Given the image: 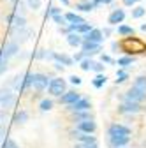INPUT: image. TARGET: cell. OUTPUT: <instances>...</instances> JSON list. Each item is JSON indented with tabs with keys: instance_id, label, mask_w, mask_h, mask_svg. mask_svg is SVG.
I'll return each instance as SVG.
<instances>
[{
	"instance_id": "cell-1",
	"label": "cell",
	"mask_w": 146,
	"mask_h": 148,
	"mask_svg": "<svg viewBox=\"0 0 146 148\" xmlns=\"http://www.w3.org/2000/svg\"><path fill=\"white\" fill-rule=\"evenodd\" d=\"M130 127H127L123 123H111L107 127V139L115 141V139H130Z\"/></svg>"
},
{
	"instance_id": "cell-2",
	"label": "cell",
	"mask_w": 146,
	"mask_h": 148,
	"mask_svg": "<svg viewBox=\"0 0 146 148\" xmlns=\"http://www.w3.org/2000/svg\"><path fill=\"white\" fill-rule=\"evenodd\" d=\"M49 81H51V78H48L46 74H42V72H32L30 88L35 90V92H44L49 86Z\"/></svg>"
},
{
	"instance_id": "cell-3",
	"label": "cell",
	"mask_w": 146,
	"mask_h": 148,
	"mask_svg": "<svg viewBox=\"0 0 146 148\" xmlns=\"http://www.w3.org/2000/svg\"><path fill=\"white\" fill-rule=\"evenodd\" d=\"M65 88H67L65 79H62V78H51L49 86H48V92H49L51 97H62L65 92H67Z\"/></svg>"
},
{
	"instance_id": "cell-4",
	"label": "cell",
	"mask_w": 146,
	"mask_h": 148,
	"mask_svg": "<svg viewBox=\"0 0 146 148\" xmlns=\"http://www.w3.org/2000/svg\"><path fill=\"white\" fill-rule=\"evenodd\" d=\"M16 104V94L11 88H0V106L4 109H9Z\"/></svg>"
},
{
	"instance_id": "cell-5",
	"label": "cell",
	"mask_w": 146,
	"mask_h": 148,
	"mask_svg": "<svg viewBox=\"0 0 146 148\" xmlns=\"http://www.w3.org/2000/svg\"><path fill=\"white\" fill-rule=\"evenodd\" d=\"M123 101H130V102H137V104H143L144 101H146V94L144 92H141V90H137V88H129L123 94Z\"/></svg>"
},
{
	"instance_id": "cell-6",
	"label": "cell",
	"mask_w": 146,
	"mask_h": 148,
	"mask_svg": "<svg viewBox=\"0 0 146 148\" xmlns=\"http://www.w3.org/2000/svg\"><path fill=\"white\" fill-rule=\"evenodd\" d=\"M81 51L85 53V57H93V55L100 53V42H93V41H83L81 42Z\"/></svg>"
},
{
	"instance_id": "cell-7",
	"label": "cell",
	"mask_w": 146,
	"mask_h": 148,
	"mask_svg": "<svg viewBox=\"0 0 146 148\" xmlns=\"http://www.w3.org/2000/svg\"><path fill=\"white\" fill-rule=\"evenodd\" d=\"M90 108H92V102H90L86 97H81L74 104L67 106V111H70V113H79V111H90Z\"/></svg>"
},
{
	"instance_id": "cell-8",
	"label": "cell",
	"mask_w": 146,
	"mask_h": 148,
	"mask_svg": "<svg viewBox=\"0 0 146 148\" xmlns=\"http://www.w3.org/2000/svg\"><path fill=\"white\" fill-rule=\"evenodd\" d=\"M76 131L85 132V134H93V132L97 131V123L93 122V118H90V120H83V122H78V123H76Z\"/></svg>"
},
{
	"instance_id": "cell-9",
	"label": "cell",
	"mask_w": 146,
	"mask_h": 148,
	"mask_svg": "<svg viewBox=\"0 0 146 148\" xmlns=\"http://www.w3.org/2000/svg\"><path fill=\"white\" fill-rule=\"evenodd\" d=\"M141 109H143L141 104L130 102V101H121V106H120V111H121V113H125V115H137Z\"/></svg>"
},
{
	"instance_id": "cell-10",
	"label": "cell",
	"mask_w": 146,
	"mask_h": 148,
	"mask_svg": "<svg viewBox=\"0 0 146 148\" xmlns=\"http://www.w3.org/2000/svg\"><path fill=\"white\" fill-rule=\"evenodd\" d=\"M30 34H32V30H28L27 27H23V28H12V41L21 44V42L28 41Z\"/></svg>"
},
{
	"instance_id": "cell-11",
	"label": "cell",
	"mask_w": 146,
	"mask_h": 148,
	"mask_svg": "<svg viewBox=\"0 0 146 148\" xmlns=\"http://www.w3.org/2000/svg\"><path fill=\"white\" fill-rule=\"evenodd\" d=\"M2 53H4V58H12V57H16L18 53H20V42H16V41H9L7 44H5V48L2 49Z\"/></svg>"
},
{
	"instance_id": "cell-12",
	"label": "cell",
	"mask_w": 146,
	"mask_h": 148,
	"mask_svg": "<svg viewBox=\"0 0 146 148\" xmlns=\"http://www.w3.org/2000/svg\"><path fill=\"white\" fill-rule=\"evenodd\" d=\"M83 41H93V42H102L104 41V34L100 28H92L83 35Z\"/></svg>"
},
{
	"instance_id": "cell-13",
	"label": "cell",
	"mask_w": 146,
	"mask_h": 148,
	"mask_svg": "<svg viewBox=\"0 0 146 148\" xmlns=\"http://www.w3.org/2000/svg\"><path fill=\"white\" fill-rule=\"evenodd\" d=\"M123 20H125V11H123V9H115L111 14L107 16V23H109V25L123 23Z\"/></svg>"
},
{
	"instance_id": "cell-14",
	"label": "cell",
	"mask_w": 146,
	"mask_h": 148,
	"mask_svg": "<svg viewBox=\"0 0 146 148\" xmlns=\"http://www.w3.org/2000/svg\"><path fill=\"white\" fill-rule=\"evenodd\" d=\"M81 99V95L78 94V92H74V90H69V92H65V94L60 97V102L62 104H65V106H70V104H74L76 101H79Z\"/></svg>"
},
{
	"instance_id": "cell-15",
	"label": "cell",
	"mask_w": 146,
	"mask_h": 148,
	"mask_svg": "<svg viewBox=\"0 0 146 148\" xmlns=\"http://www.w3.org/2000/svg\"><path fill=\"white\" fill-rule=\"evenodd\" d=\"M72 138H76L78 143H85V145H92V143H97V138L93 134H85V132H72Z\"/></svg>"
},
{
	"instance_id": "cell-16",
	"label": "cell",
	"mask_w": 146,
	"mask_h": 148,
	"mask_svg": "<svg viewBox=\"0 0 146 148\" xmlns=\"http://www.w3.org/2000/svg\"><path fill=\"white\" fill-rule=\"evenodd\" d=\"M81 42H83V35H81V34H78V32L67 34V44H69V46L78 48V46H81Z\"/></svg>"
},
{
	"instance_id": "cell-17",
	"label": "cell",
	"mask_w": 146,
	"mask_h": 148,
	"mask_svg": "<svg viewBox=\"0 0 146 148\" xmlns=\"http://www.w3.org/2000/svg\"><path fill=\"white\" fill-rule=\"evenodd\" d=\"M12 120H14V123H20V125L27 123V122H28V111H27V109H20V111H16Z\"/></svg>"
},
{
	"instance_id": "cell-18",
	"label": "cell",
	"mask_w": 146,
	"mask_h": 148,
	"mask_svg": "<svg viewBox=\"0 0 146 148\" xmlns=\"http://www.w3.org/2000/svg\"><path fill=\"white\" fill-rule=\"evenodd\" d=\"M11 25H12V28H23V27H27L25 16H20V14L11 16Z\"/></svg>"
},
{
	"instance_id": "cell-19",
	"label": "cell",
	"mask_w": 146,
	"mask_h": 148,
	"mask_svg": "<svg viewBox=\"0 0 146 148\" xmlns=\"http://www.w3.org/2000/svg\"><path fill=\"white\" fill-rule=\"evenodd\" d=\"M90 118H93L90 111H79V113H72V122H74V123L83 122V120H90Z\"/></svg>"
},
{
	"instance_id": "cell-20",
	"label": "cell",
	"mask_w": 146,
	"mask_h": 148,
	"mask_svg": "<svg viewBox=\"0 0 146 148\" xmlns=\"http://www.w3.org/2000/svg\"><path fill=\"white\" fill-rule=\"evenodd\" d=\"M65 16V20L69 21V23H72V25H81V23H85V20L81 16H78V14H74V12H67V14H63Z\"/></svg>"
},
{
	"instance_id": "cell-21",
	"label": "cell",
	"mask_w": 146,
	"mask_h": 148,
	"mask_svg": "<svg viewBox=\"0 0 146 148\" xmlns=\"http://www.w3.org/2000/svg\"><path fill=\"white\" fill-rule=\"evenodd\" d=\"M55 60L57 62H60V64H63V65H72L74 64V58H70V57H67V55H60V53H55Z\"/></svg>"
},
{
	"instance_id": "cell-22",
	"label": "cell",
	"mask_w": 146,
	"mask_h": 148,
	"mask_svg": "<svg viewBox=\"0 0 146 148\" xmlns=\"http://www.w3.org/2000/svg\"><path fill=\"white\" fill-rule=\"evenodd\" d=\"M132 86L146 94V76H137V78L134 79V85H132Z\"/></svg>"
},
{
	"instance_id": "cell-23",
	"label": "cell",
	"mask_w": 146,
	"mask_h": 148,
	"mask_svg": "<svg viewBox=\"0 0 146 148\" xmlns=\"http://www.w3.org/2000/svg\"><path fill=\"white\" fill-rule=\"evenodd\" d=\"M106 81H107V76L100 72V74H97V76H95V79H93L92 83H93V86H95V88H102V86L106 85Z\"/></svg>"
},
{
	"instance_id": "cell-24",
	"label": "cell",
	"mask_w": 146,
	"mask_h": 148,
	"mask_svg": "<svg viewBox=\"0 0 146 148\" xmlns=\"http://www.w3.org/2000/svg\"><path fill=\"white\" fill-rule=\"evenodd\" d=\"M118 34L121 37H129V35H134V28L129 27V25H120L118 27Z\"/></svg>"
},
{
	"instance_id": "cell-25",
	"label": "cell",
	"mask_w": 146,
	"mask_h": 148,
	"mask_svg": "<svg viewBox=\"0 0 146 148\" xmlns=\"http://www.w3.org/2000/svg\"><path fill=\"white\" fill-rule=\"evenodd\" d=\"M136 62V58L134 57H123V58H118V65H121V67H129V65H132Z\"/></svg>"
},
{
	"instance_id": "cell-26",
	"label": "cell",
	"mask_w": 146,
	"mask_h": 148,
	"mask_svg": "<svg viewBox=\"0 0 146 148\" xmlns=\"http://www.w3.org/2000/svg\"><path fill=\"white\" fill-rule=\"evenodd\" d=\"M76 7H78L79 11H83V12H90V11L95 9V5H93L92 2H81V4H78Z\"/></svg>"
},
{
	"instance_id": "cell-27",
	"label": "cell",
	"mask_w": 146,
	"mask_h": 148,
	"mask_svg": "<svg viewBox=\"0 0 146 148\" xmlns=\"http://www.w3.org/2000/svg\"><path fill=\"white\" fill-rule=\"evenodd\" d=\"M92 28H93L92 25H90V23H86V21H85V23H81V25H78V27H76V32H78V34H81V35H85L86 32H90V30H92Z\"/></svg>"
},
{
	"instance_id": "cell-28",
	"label": "cell",
	"mask_w": 146,
	"mask_h": 148,
	"mask_svg": "<svg viewBox=\"0 0 146 148\" xmlns=\"http://www.w3.org/2000/svg\"><path fill=\"white\" fill-rule=\"evenodd\" d=\"M39 108H41V111H51L53 109V101L51 99H42Z\"/></svg>"
},
{
	"instance_id": "cell-29",
	"label": "cell",
	"mask_w": 146,
	"mask_h": 148,
	"mask_svg": "<svg viewBox=\"0 0 146 148\" xmlns=\"http://www.w3.org/2000/svg\"><path fill=\"white\" fill-rule=\"evenodd\" d=\"M79 67H81L83 71H90V69L93 67V60H90L88 57H85V58L79 62Z\"/></svg>"
},
{
	"instance_id": "cell-30",
	"label": "cell",
	"mask_w": 146,
	"mask_h": 148,
	"mask_svg": "<svg viewBox=\"0 0 146 148\" xmlns=\"http://www.w3.org/2000/svg\"><path fill=\"white\" fill-rule=\"evenodd\" d=\"M127 78H129V74H127L123 69H120L118 72H116V79H115V83L118 85V83H123V81H127Z\"/></svg>"
},
{
	"instance_id": "cell-31",
	"label": "cell",
	"mask_w": 146,
	"mask_h": 148,
	"mask_svg": "<svg viewBox=\"0 0 146 148\" xmlns=\"http://www.w3.org/2000/svg\"><path fill=\"white\" fill-rule=\"evenodd\" d=\"M51 18H53V21L57 23V25H60V27H67L65 16H62V14H55V16H51Z\"/></svg>"
},
{
	"instance_id": "cell-32",
	"label": "cell",
	"mask_w": 146,
	"mask_h": 148,
	"mask_svg": "<svg viewBox=\"0 0 146 148\" xmlns=\"http://www.w3.org/2000/svg\"><path fill=\"white\" fill-rule=\"evenodd\" d=\"M27 5H28V9H32V11H37V9H41L42 2H41V0H27Z\"/></svg>"
},
{
	"instance_id": "cell-33",
	"label": "cell",
	"mask_w": 146,
	"mask_h": 148,
	"mask_svg": "<svg viewBox=\"0 0 146 148\" xmlns=\"http://www.w3.org/2000/svg\"><path fill=\"white\" fill-rule=\"evenodd\" d=\"M144 14H146V9L141 7V5H137V7L132 9V18H143Z\"/></svg>"
},
{
	"instance_id": "cell-34",
	"label": "cell",
	"mask_w": 146,
	"mask_h": 148,
	"mask_svg": "<svg viewBox=\"0 0 146 148\" xmlns=\"http://www.w3.org/2000/svg\"><path fill=\"white\" fill-rule=\"evenodd\" d=\"M9 120V113L7 109H0V125H5V122Z\"/></svg>"
},
{
	"instance_id": "cell-35",
	"label": "cell",
	"mask_w": 146,
	"mask_h": 148,
	"mask_svg": "<svg viewBox=\"0 0 146 148\" xmlns=\"http://www.w3.org/2000/svg\"><path fill=\"white\" fill-rule=\"evenodd\" d=\"M104 62H93V67H92V71H95L97 74H100V72H104Z\"/></svg>"
},
{
	"instance_id": "cell-36",
	"label": "cell",
	"mask_w": 146,
	"mask_h": 148,
	"mask_svg": "<svg viewBox=\"0 0 146 148\" xmlns=\"http://www.w3.org/2000/svg\"><path fill=\"white\" fill-rule=\"evenodd\" d=\"M5 139H7V129L4 125H0V145L5 143Z\"/></svg>"
},
{
	"instance_id": "cell-37",
	"label": "cell",
	"mask_w": 146,
	"mask_h": 148,
	"mask_svg": "<svg viewBox=\"0 0 146 148\" xmlns=\"http://www.w3.org/2000/svg\"><path fill=\"white\" fill-rule=\"evenodd\" d=\"M4 148H20V146H18V143L14 141V139H5V143H4Z\"/></svg>"
},
{
	"instance_id": "cell-38",
	"label": "cell",
	"mask_w": 146,
	"mask_h": 148,
	"mask_svg": "<svg viewBox=\"0 0 146 148\" xmlns=\"http://www.w3.org/2000/svg\"><path fill=\"white\" fill-rule=\"evenodd\" d=\"M46 51L48 49H37V51L33 53V57L37 58V60H42V58H46Z\"/></svg>"
},
{
	"instance_id": "cell-39",
	"label": "cell",
	"mask_w": 146,
	"mask_h": 148,
	"mask_svg": "<svg viewBox=\"0 0 146 148\" xmlns=\"http://www.w3.org/2000/svg\"><path fill=\"white\" fill-rule=\"evenodd\" d=\"M74 148H99L97 143H92V145H85V143H76Z\"/></svg>"
},
{
	"instance_id": "cell-40",
	"label": "cell",
	"mask_w": 146,
	"mask_h": 148,
	"mask_svg": "<svg viewBox=\"0 0 146 148\" xmlns=\"http://www.w3.org/2000/svg\"><path fill=\"white\" fill-rule=\"evenodd\" d=\"M5 71H7V58H2L0 60V76H2Z\"/></svg>"
},
{
	"instance_id": "cell-41",
	"label": "cell",
	"mask_w": 146,
	"mask_h": 148,
	"mask_svg": "<svg viewBox=\"0 0 146 148\" xmlns=\"http://www.w3.org/2000/svg\"><path fill=\"white\" fill-rule=\"evenodd\" d=\"M55 14H62V9L60 7H49V12L46 16H55Z\"/></svg>"
},
{
	"instance_id": "cell-42",
	"label": "cell",
	"mask_w": 146,
	"mask_h": 148,
	"mask_svg": "<svg viewBox=\"0 0 146 148\" xmlns=\"http://www.w3.org/2000/svg\"><path fill=\"white\" fill-rule=\"evenodd\" d=\"M111 2H113V0H93L92 4H93L95 7H99V5H102V4L106 5V4H111Z\"/></svg>"
},
{
	"instance_id": "cell-43",
	"label": "cell",
	"mask_w": 146,
	"mask_h": 148,
	"mask_svg": "<svg viewBox=\"0 0 146 148\" xmlns=\"http://www.w3.org/2000/svg\"><path fill=\"white\" fill-rule=\"evenodd\" d=\"M72 58H74V62H81L85 58V53L83 51H78V53H74V57H72Z\"/></svg>"
},
{
	"instance_id": "cell-44",
	"label": "cell",
	"mask_w": 146,
	"mask_h": 148,
	"mask_svg": "<svg viewBox=\"0 0 146 148\" xmlns=\"http://www.w3.org/2000/svg\"><path fill=\"white\" fill-rule=\"evenodd\" d=\"M69 81H70L72 85H81V78H79V76H70Z\"/></svg>"
},
{
	"instance_id": "cell-45",
	"label": "cell",
	"mask_w": 146,
	"mask_h": 148,
	"mask_svg": "<svg viewBox=\"0 0 146 148\" xmlns=\"http://www.w3.org/2000/svg\"><path fill=\"white\" fill-rule=\"evenodd\" d=\"M102 62H106V64H113V58L107 57V55H102Z\"/></svg>"
},
{
	"instance_id": "cell-46",
	"label": "cell",
	"mask_w": 146,
	"mask_h": 148,
	"mask_svg": "<svg viewBox=\"0 0 146 148\" xmlns=\"http://www.w3.org/2000/svg\"><path fill=\"white\" fill-rule=\"evenodd\" d=\"M63 64H60V62H55V69H57V71H63Z\"/></svg>"
},
{
	"instance_id": "cell-47",
	"label": "cell",
	"mask_w": 146,
	"mask_h": 148,
	"mask_svg": "<svg viewBox=\"0 0 146 148\" xmlns=\"http://www.w3.org/2000/svg\"><path fill=\"white\" fill-rule=\"evenodd\" d=\"M111 32H113L111 28H104V30H102V34H104V37H109V35H111Z\"/></svg>"
},
{
	"instance_id": "cell-48",
	"label": "cell",
	"mask_w": 146,
	"mask_h": 148,
	"mask_svg": "<svg viewBox=\"0 0 146 148\" xmlns=\"http://www.w3.org/2000/svg\"><path fill=\"white\" fill-rule=\"evenodd\" d=\"M123 4H125V5H134L136 0H123Z\"/></svg>"
},
{
	"instance_id": "cell-49",
	"label": "cell",
	"mask_w": 146,
	"mask_h": 148,
	"mask_svg": "<svg viewBox=\"0 0 146 148\" xmlns=\"http://www.w3.org/2000/svg\"><path fill=\"white\" fill-rule=\"evenodd\" d=\"M60 2H62L63 5H69V0H60Z\"/></svg>"
},
{
	"instance_id": "cell-50",
	"label": "cell",
	"mask_w": 146,
	"mask_h": 148,
	"mask_svg": "<svg viewBox=\"0 0 146 148\" xmlns=\"http://www.w3.org/2000/svg\"><path fill=\"white\" fill-rule=\"evenodd\" d=\"M141 30H143V32H146V23H144V25H141Z\"/></svg>"
},
{
	"instance_id": "cell-51",
	"label": "cell",
	"mask_w": 146,
	"mask_h": 148,
	"mask_svg": "<svg viewBox=\"0 0 146 148\" xmlns=\"http://www.w3.org/2000/svg\"><path fill=\"white\" fill-rule=\"evenodd\" d=\"M4 58V53H2V49H0V60H2Z\"/></svg>"
},
{
	"instance_id": "cell-52",
	"label": "cell",
	"mask_w": 146,
	"mask_h": 148,
	"mask_svg": "<svg viewBox=\"0 0 146 148\" xmlns=\"http://www.w3.org/2000/svg\"><path fill=\"white\" fill-rule=\"evenodd\" d=\"M136 2H141V0H136Z\"/></svg>"
},
{
	"instance_id": "cell-53",
	"label": "cell",
	"mask_w": 146,
	"mask_h": 148,
	"mask_svg": "<svg viewBox=\"0 0 146 148\" xmlns=\"http://www.w3.org/2000/svg\"><path fill=\"white\" fill-rule=\"evenodd\" d=\"M121 148H127V146H121Z\"/></svg>"
}]
</instances>
